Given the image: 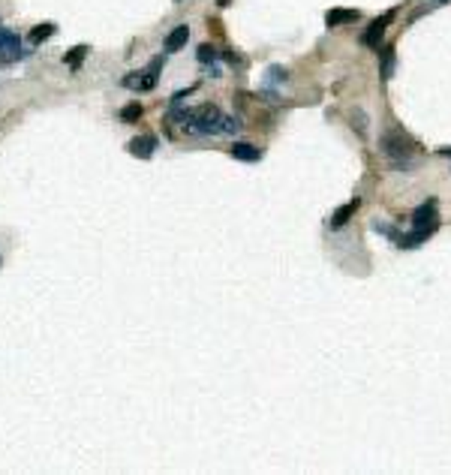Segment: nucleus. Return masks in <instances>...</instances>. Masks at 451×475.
Wrapping results in <instances>:
<instances>
[{"instance_id":"obj_1","label":"nucleus","mask_w":451,"mask_h":475,"mask_svg":"<svg viewBox=\"0 0 451 475\" xmlns=\"http://www.w3.org/2000/svg\"><path fill=\"white\" fill-rule=\"evenodd\" d=\"M382 154L391 159V166L397 169H413L418 159V145L409 139L403 129H391V133L382 136Z\"/></svg>"},{"instance_id":"obj_2","label":"nucleus","mask_w":451,"mask_h":475,"mask_svg":"<svg viewBox=\"0 0 451 475\" xmlns=\"http://www.w3.org/2000/svg\"><path fill=\"white\" fill-rule=\"evenodd\" d=\"M223 112H220L217 106H199L189 112V124L199 133H223Z\"/></svg>"},{"instance_id":"obj_3","label":"nucleus","mask_w":451,"mask_h":475,"mask_svg":"<svg viewBox=\"0 0 451 475\" xmlns=\"http://www.w3.org/2000/svg\"><path fill=\"white\" fill-rule=\"evenodd\" d=\"M413 229L421 232V235H427V238L439 229V211H436V201H434V199L424 201V205H418V208L413 211Z\"/></svg>"},{"instance_id":"obj_4","label":"nucleus","mask_w":451,"mask_h":475,"mask_svg":"<svg viewBox=\"0 0 451 475\" xmlns=\"http://www.w3.org/2000/svg\"><path fill=\"white\" fill-rule=\"evenodd\" d=\"M163 64H166V57H157V60H150V66L145 69V73H129L124 78V87H129V90H150V87L157 85V76H159V69H163Z\"/></svg>"},{"instance_id":"obj_5","label":"nucleus","mask_w":451,"mask_h":475,"mask_svg":"<svg viewBox=\"0 0 451 475\" xmlns=\"http://www.w3.org/2000/svg\"><path fill=\"white\" fill-rule=\"evenodd\" d=\"M394 22V13H385V15H379V18H373V22L367 24V30L361 34V45H367V48H376L379 52V45H382V39H385V30H388V24Z\"/></svg>"},{"instance_id":"obj_6","label":"nucleus","mask_w":451,"mask_h":475,"mask_svg":"<svg viewBox=\"0 0 451 475\" xmlns=\"http://www.w3.org/2000/svg\"><path fill=\"white\" fill-rule=\"evenodd\" d=\"M18 57H22V39L9 27H0V60L9 64V60H18Z\"/></svg>"},{"instance_id":"obj_7","label":"nucleus","mask_w":451,"mask_h":475,"mask_svg":"<svg viewBox=\"0 0 451 475\" xmlns=\"http://www.w3.org/2000/svg\"><path fill=\"white\" fill-rule=\"evenodd\" d=\"M157 145H159L157 136L148 133V136H138V139L129 141L127 150H129L133 157H138V159H150V157H154V150H157Z\"/></svg>"},{"instance_id":"obj_8","label":"nucleus","mask_w":451,"mask_h":475,"mask_svg":"<svg viewBox=\"0 0 451 475\" xmlns=\"http://www.w3.org/2000/svg\"><path fill=\"white\" fill-rule=\"evenodd\" d=\"M352 22H358V9H331V13H325L328 27H343V24H352Z\"/></svg>"},{"instance_id":"obj_9","label":"nucleus","mask_w":451,"mask_h":475,"mask_svg":"<svg viewBox=\"0 0 451 475\" xmlns=\"http://www.w3.org/2000/svg\"><path fill=\"white\" fill-rule=\"evenodd\" d=\"M358 205H361V201H358V199H352V201H346V205H343V208H337V211H334V214H331V229H340V226H346V223H349V220H352V217H355V211H358Z\"/></svg>"},{"instance_id":"obj_10","label":"nucleus","mask_w":451,"mask_h":475,"mask_svg":"<svg viewBox=\"0 0 451 475\" xmlns=\"http://www.w3.org/2000/svg\"><path fill=\"white\" fill-rule=\"evenodd\" d=\"M187 39H189V27L187 24H178L172 34L166 36V52L172 55V52H180V48L187 45Z\"/></svg>"},{"instance_id":"obj_11","label":"nucleus","mask_w":451,"mask_h":475,"mask_svg":"<svg viewBox=\"0 0 451 475\" xmlns=\"http://www.w3.org/2000/svg\"><path fill=\"white\" fill-rule=\"evenodd\" d=\"M229 154H232L235 159H244V163H256V159H262V150L247 145V141H235V148L229 150Z\"/></svg>"},{"instance_id":"obj_12","label":"nucleus","mask_w":451,"mask_h":475,"mask_svg":"<svg viewBox=\"0 0 451 475\" xmlns=\"http://www.w3.org/2000/svg\"><path fill=\"white\" fill-rule=\"evenodd\" d=\"M55 30H57V24H52V22H45V24H36L34 30H30V43H34V45L45 43L48 36H55Z\"/></svg>"},{"instance_id":"obj_13","label":"nucleus","mask_w":451,"mask_h":475,"mask_svg":"<svg viewBox=\"0 0 451 475\" xmlns=\"http://www.w3.org/2000/svg\"><path fill=\"white\" fill-rule=\"evenodd\" d=\"M427 241V235H421V232H406V235H400L397 238V247H403V250H413V247H418V244H424Z\"/></svg>"},{"instance_id":"obj_14","label":"nucleus","mask_w":451,"mask_h":475,"mask_svg":"<svg viewBox=\"0 0 451 475\" xmlns=\"http://www.w3.org/2000/svg\"><path fill=\"white\" fill-rule=\"evenodd\" d=\"M142 115H145V108L138 103H129L120 108V120H124V124H136V120H142Z\"/></svg>"},{"instance_id":"obj_15","label":"nucleus","mask_w":451,"mask_h":475,"mask_svg":"<svg viewBox=\"0 0 451 475\" xmlns=\"http://www.w3.org/2000/svg\"><path fill=\"white\" fill-rule=\"evenodd\" d=\"M379 55H382V78L388 82V78L394 76V48H391V45H385Z\"/></svg>"},{"instance_id":"obj_16","label":"nucleus","mask_w":451,"mask_h":475,"mask_svg":"<svg viewBox=\"0 0 451 475\" xmlns=\"http://www.w3.org/2000/svg\"><path fill=\"white\" fill-rule=\"evenodd\" d=\"M85 55H87V45H76L64 60H66V64L73 66V69H78V66H82V60H85Z\"/></svg>"},{"instance_id":"obj_17","label":"nucleus","mask_w":451,"mask_h":475,"mask_svg":"<svg viewBox=\"0 0 451 475\" xmlns=\"http://www.w3.org/2000/svg\"><path fill=\"white\" fill-rule=\"evenodd\" d=\"M199 60H202V64H210V60H217V48L214 45H199Z\"/></svg>"},{"instance_id":"obj_18","label":"nucleus","mask_w":451,"mask_h":475,"mask_svg":"<svg viewBox=\"0 0 451 475\" xmlns=\"http://www.w3.org/2000/svg\"><path fill=\"white\" fill-rule=\"evenodd\" d=\"M238 129H241V124L235 118H223V133H238Z\"/></svg>"},{"instance_id":"obj_19","label":"nucleus","mask_w":451,"mask_h":475,"mask_svg":"<svg viewBox=\"0 0 451 475\" xmlns=\"http://www.w3.org/2000/svg\"><path fill=\"white\" fill-rule=\"evenodd\" d=\"M439 154H443V157H451V148H443V150H439Z\"/></svg>"},{"instance_id":"obj_20","label":"nucleus","mask_w":451,"mask_h":475,"mask_svg":"<svg viewBox=\"0 0 451 475\" xmlns=\"http://www.w3.org/2000/svg\"><path fill=\"white\" fill-rule=\"evenodd\" d=\"M217 3H220V6H229V0H217Z\"/></svg>"},{"instance_id":"obj_21","label":"nucleus","mask_w":451,"mask_h":475,"mask_svg":"<svg viewBox=\"0 0 451 475\" xmlns=\"http://www.w3.org/2000/svg\"><path fill=\"white\" fill-rule=\"evenodd\" d=\"M434 3H448V0H434Z\"/></svg>"},{"instance_id":"obj_22","label":"nucleus","mask_w":451,"mask_h":475,"mask_svg":"<svg viewBox=\"0 0 451 475\" xmlns=\"http://www.w3.org/2000/svg\"><path fill=\"white\" fill-rule=\"evenodd\" d=\"M0 64H3V60H0Z\"/></svg>"}]
</instances>
